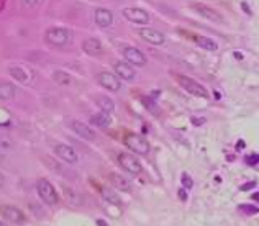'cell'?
Wrapping results in <instances>:
<instances>
[{"instance_id":"obj_24","label":"cell","mask_w":259,"mask_h":226,"mask_svg":"<svg viewBox=\"0 0 259 226\" xmlns=\"http://www.w3.org/2000/svg\"><path fill=\"white\" fill-rule=\"evenodd\" d=\"M52 79H54V82H58L59 85H67V84H71V77L62 71L52 72Z\"/></svg>"},{"instance_id":"obj_12","label":"cell","mask_w":259,"mask_h":226,"mask_svg":"<svg viewBox=\"0 0 259 226\" xmlns=\"http://www.w3.org/2000/svg\"><path fill=\"white\" fill-rule=\"evenodd\" d=\"M113 71H115L116 77H120V79H125V80H133L135 79V71H133V67L130 66L128 62L116 61L115 64H113Z\"/></svg>"},{"instance_id":"obj_11","label":"cell","mask_w":259,"mask_h":226,"mask_svg":"<svg viewBox=\"0 0 259 226\" xmlns=\"http://www.w3.org/2000/svg\"><path fill=\"white\" fill-rule=\"evenodd\" d=\"M2 216L5 218V220L12 221V223H25L26 218L23 215V211L17 207H12V205H5V207L2 208Z\"/></svg>"},{"instance_id":"obj_9","label":"cell","mask_w":259,"mask_h":226,"mask_svg":"<svg viewBox=\"0 0 259 226\" xmlns=\"http://www.w3.org/2000/svg\"><path fill=\"white\" fill-rule=\"evenodd\" d=\"M54 154L58 156L59 159H62L64 162H69V164L77 162V159H79L76 149L67 146V144H58V146H54Z\"/></svg>"},{"instance_id":"obj_31","label":"cell","mask_w":259,"mask_h":226,"mask_svg":"<svg viewBox=\"0 0 259 226\" xmlns=\"http://www.w3.org/2000/svg\"><path fill=\"white\" fill-rule=\"evenodd\" d=\"M179 198H180L182 201L187 198V195H185V190H184V188H180V190H179Z\"/></svg>"},{"instance_id":"obj_34","label":"cell","mask_w":259,"mask_h":226,"mask_svg":"<svg viewBox=\"0 0 259 226\" xmlns=\"http://www.w3.org/2000/svg\"><path fill=\"white\" fill-rule=\"evenodd\" d=\"M251 197H253V200H256V201H259V192H256V193H253V195H251Z\"/></svg>"},{"instance_id":"obj_18","label":"cell","mask_w":259,"mask_h":226,"mask_svg":"<svg viewBox=\"0 0 259 226\" xmlns=\"http://www.w3.org/2000/svg\"><path fill=\"white\" fill-rule=\"evenodd\" d=\"M192 7H193V10H195L197 13H200L202 17H205V18L212 20V22H223L220 15H218L215 10L208 8V7H205V5H199V3H193Z\"/></svg>"},{"instance_id":"obj_21","label":"cell","mask_w":259,"mask_h":226,"mask_svg":"<svg viewBox=\"0 0 259 226\" xmlns=\"http://www.w3.org/2000/svg\"><path fill=\"white\" fill-rule=\"evenodd\" d=\"M100 192H102L103 200H105V201H108L110 205H116V207H120V205H121L120 197L116 195L115 192H112V188H108V187H102V188H100Z\"/></svg>"},{"instance_id":"obj_26","label":"cell","mask_w":259,"mask_h":226,"mask_svg":"<svg viewBox=\"0 0 259 226\" xmlns=\"http://www.w3.org/2000/svg\"><path fill=\"white\" fill-rule=\"evenodd\" d=\"M141 102L144 103V107H146L148 110H151V111H154V113H157V107H156V103L153 102L151 98H148V97H141Z\"/></svg>"},{"instance_id":"obj_32","label":"cell","mask_w":259,"mask_h":226,"mask_svg":"<svg viewBox=\"0 0 259 226\" xmlns=\"http://www.w3.org/2000/svg\"><path fill=\"white\" fill-rule=\"evenodd\" d=\"M241 7H243V8H244V10H246V13H248V15H251V10H249V7H248V3H244V2H243V3H241Z\"/></svg>"},{"instance_id":"obj_17","label":"cell","mask_w":259,"mask_h":226,"mask_svg":"<svg viewBox=\"0 0 259 226\" xmlns=\"http://www.w3.org/2000/svg\"><path fill=\"white\" fill-rule=\"evenodd\" d=\"M192 39L197 46L204 48L205 51H217L218 49V44L217 41H213L212 38H207V36H199V35H192Z\"/></svg>"},{"instance_id":"obj_2","label":"cell","mask_w":259,"mask_h":226,"mask_svg":"<svg viewBox=\"0 0 259 226\" xmlns=\"http://www.w3.org/2000/svg\"><path fill=\"white\" fill-rule=\"evenodd\" d=\"M36 192H38L39 198H41L46 205H56L58 203V192H56V188L52 187V184L49 180L46 179H41L36 182Z\"/></svg>"},{"instance_id":"obj_7","label":"cell","mask_w":259,"mask_h":226,"mask_svg":"<svg viewBox=\"0 0 259 226\" xmlns=\"http://www.w3.org/2000/svg\"><path fill=\"white\" fill-rule=\"evenodd\" d=\"M121 54H123L125 61L128 64H136V66H144L146 64V58L141 51H138L136 48H131V46H125L121 49Z\"/></svg>"},{"instance_id":"obj_4","label":"cell","mask_w":259,"mask_h":226,"mask_svg":"<svg viewBox=\"0 0 259 226\" xmlns=\"http://www.w3.org/2000/svg\"><path fill=\"white\" fill-rule=\"evenodd\" d=\"M125 144L133 152H138V154H148L149 152V143L146 139H143L141 136L135 135V133H128L125 136Z\"/></svg>"},{"instance_id":"obj_30","label":"cell","mask_w":259,"mask_h":226,"mask_svg":"<svg viewBox=\"0 0 259 226\" xmlns=\"http://www.w3.org/2000/svg\"><path fill=\"white\" fill-rule=\"evenodd\" d=\"M254 185H256V182H249V184H244V185H241V190H249V188H253Z\"/></svg>"},{"instance_id":"obj_22","label":"cell","mask_w":259,"mask_h":226,"mask_svg":"<svg viewBox=\"0 0 259 226\" xmlns=\"http://www.w3.org/2000/svg\"><path fill=\"white\" fill-rule=\"evenodd\" d=\"M95 102H97V105L100 107V110H102L103 113H108V115H110V113L115 110V103H113L108 97H97Z\"/></svg>"},{"instance_id":"obj_19","label":"cell","mask_w":259,"mask_h":226,"mask_svg":"<svg viewBox=\"0 0 259 226\" xmlns=\"http://www.w3.org/2000/svg\"><path fill=\"white\" fill-rule=\"evenodd\" d=\"M90 123L99 126V128H108L112 125V116L108 115V113H103V111L95 113V115L90 116Z\"/></svg>"},{"instance_id":"obj_27","label":"cell","mask_w":259,"mask_h":226,"mask_svg":"<svg viewBox=\"0 0 259 226\" xmlns=\"http://www.w3.org/2000/svg\"><path fill=\"white\" fill-rule=\"evenodd\" d=\"M64 192H66V195H64V197H66V200L69 201V203H74V205L79 203V200H76V193L72 190H69L67 187H64Z\"/></svg>"},{"instance_id":"obj_28","label":"cell","mask_w":259,"mask_h":226,"mask_svg":"<svg viewBox=\"0 0 259 226\" xmlns=\"http://www.w3.org/2000/svg\"><path fill=\"white\" fill-rule=\"evenodd\" d=\"M182 185H184V188H192L193 187V182H192V179L189 177V174H182Z\"/></svg>"},{"instance_id":"obj_10","label":"cell","mask_w":259,"mask_h":226,"mask_svg":"<svg viewBox=\"0 0 259 226\" xmlns=\"http://www.w3.org/2000/svg\"><path fill=\"white\" fill-rule=\"evenodd\" d=\"M140 36L144 39L146 43H151V44H163L166 41L164 35L161 31L154 30V28H140L138 30Z\"/></svg>"},{"instance_id":"obj_23","label":"cell","mask_w":259,"mask_h":226,"mask_svg":"<svg viewBox=\"0 0 259 226\" xmlns=\"http://www.w3.org/2000/svg\"><path fill=\"white\" fill-rule=\"evenodd\" d=\"M2 92H0V95H2V100H10L12 97L15 95V87L12 85V84H7V82H2Z\"/></svg>"},{"instance_id":"obj_1","label":"cell","mask_w":259,"mask_h":226,"mask_svg":"<svg viewBox=\"0 0 259 226\" xmlns=\"http://www.w3.org/2000/svg\"><path fill=\"white\" fill-rule=\"evenodd\" d=\"M174 79H176V82L179 84V85L184 88L185 92H189L190 95H195V97H207L208 95V92L205 90V87L204 85H200L199 82H195L193 79H190V77H185V75H182V74H174Z\"/></svg>"},{"instance_id":"obj_15","label":"cell","mask_w":259,"mask_h":226,"mask_svg":"<svg viewBox=\"0 0 259 226\" xmlns=\"http://www.w3.org/2000/svg\"><path fill=\"white\" fill-rule=\"evenodd\" d=\"M8 74H10V77H13L15 80H18L20 84H30L31 82V74L25 69V67L10 66Z\"/></svg>"},{"instance_id":"obj_16","label":"cell","mask_w":259,"mask_h":226,"mask_svg":"<svg viewBox=\"0 0 259 226\" xmlns=\"http://www.w3.org/2000/svg\"><path fill=\"white\" fill-rule=\"evenodd\" d=\"M82 49L90 56H97L102 52V43L97 38H87L86 41L82 43Z\"/></svg>"},{"instance_id":"obj_25","label":"cell","mask_w":259,"mask_h":226,"mask_svg":"<svg viewBox=\"0 0 259 226\" xmlns=\"http://www.w3.org/2000/svg\"><path fill=\"white\" fill-rule=\"evenodd\" d=\"M238 208H240V211L244 213V215H256V213H259V208L257 207H254V205H248V203L240 205Z\"/></svg>"},{"instance_id":"obj_20","label":"cell","mask_w":259,"mask_h":226,"mask_svg":"<svg viewBox=\"0 0 259 226\" xmlns=\"http://www.w3.org/2000/svg\"><path fill=\"white\" fill-rule=\"evenodd\" d=\"M108 180H110V184L113 185V187L120 188V190H125V192H131V185H130V182L126 179H123L121 175L118 174H108Z\"/></svg>"},{"instance_id":"obj_13","label":"cell","mask_w":259,"mask_h":226,"mask_svg":"<svg viewBox=\"0 0 259 226\" xmlns=\"http://www.w3.org/2000/svg\"><path fill=\"white\" fill-rule=\"evenodd\" d=\"M94 20L100 28H108L113 23V13L107 8H97L94 13Z\"/></svg>"},{"instance_id":"obj_6","label":"cell","mask_w":259,"mask_h":226,"mask_svg":"<svg viewBox=\"0 0 259 226\" xmlns=\"http://www.w3.org/2000/svg\"><path fill=\"white\" fill-rule=\"evenodd\" d=\"M123 17L131 23H138V25H146L149 23V15L148 12H144L143 8L138 7H128L123 10Z\"/></svg>"},{"instance_id":"obj_29","label":"cell","mask_w":259,"mask_h":226,"mask_svg":"<svg viewBox=\"0 0 259 226\" xmlns=\"http://www.w3.org/2000/svg\"><path fill=\"white\" fill-rule=\"evenodd\" d=\"M246 164H248V165H256V164H259V156L257 154L246 156Z\"/></svg>"},{"instance_id":"obj_33","label":"cell","mask_w":259,"mask_h":226,"mask_svg":"<svg viewBox=\"0 0 259 226\" xmlns=\"http://www.w3.org/2000/svg\"><path fill=\"white\" fill-rule=\"evenodd\" d=\"M193 123H195V125H200V123H205V118H193Z\"/></svg>"},{"instance_id":"obj_3","label":"cell","mask_w":259,"mask_h":226,"mask_svg":"<svg viewBox=\"0 0 259 226\" xmlns=\"http://www.w3.org/2000/svg\"><path fill=\"white\" fill-rule=\"evenodd\" d=\"M44 38L52 46H66L72 41V33L66 28H49Z\"/></svg>"},{"instance_id":"obj_14","label":"cell","mask_w":259,"mask_h":226,"mask_svg":"<svg viewBox=\"0 0 259 226\" xmlns=\"http://www.w3.org/2000/svg\"><path fill=\"white\" fill-rule=\"evenodd\" d=\"M71 128H72V131H74L76 135H79L80 138L86 139V141H95V138H97L94 130H90L87 125H84V123H80V121H72L71 123Z\"/></svg>"},{"instance_id":"obj_8","label":"cell","mask_w":259,"mask_h":226,"mask_svg":"<svg viewBox=\"0 0 259 226\" xmlns=\"http://www.w3.org/2000/svg\"><path fill=\"white\" fill-rule=\"evenodd\" d=\"M97 80H99V84H100V85H102L103 88H107V90H112V92L120 90V87H121L120 79L116 77V75H113L112 72H100V74L97 75Z\"/></svg>"},{"instance_id":"obj_5","label":"cell","mask_w":259,"mask_h":226,"mask_svg":"<svg viewBox=\"0 0 259 226\" xmlns=\"http://www.w3.org/2000/svg\"><path fill=\"white\" fill-rule=\"evenodd\" d=\"M118 162H120V165L125 169L126 172H130V174H133V175H138L140 172H141V162L138 159H136L135 156H131V154H126V152H121V154H118Z\"/></svg>"}]
</instances>
